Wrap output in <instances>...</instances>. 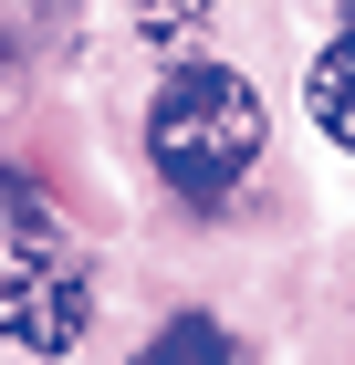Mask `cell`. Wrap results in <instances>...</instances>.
Returning <instances> with one entry per match:
<instances>
[{"instance_id": "1", "label": "cell", "mask_w": 355, "mask_h": 365, "mask_svg": "<svg viewBox=\"0 0 355 365\" xmlns=\"http://www.w3.org/2000/svg\"><path fill=\"white\" fill-rule=\"evenodd\" d=\"M261 136H272V115H261L251 73H230V63H178L146 105V157L178 198H230L261 168Z\"/></svg>"}, {"instance_id": "2", "label": "cell", "mask_w": 355, "mask_h": 365, "mask_svg": "<svg viewBox=\"0 0 355 365\" xmlns=\"http://www.w3.org/2000/svg\"><path fill=\"white\" fill-rule=\"evenodd\" d=\"M84 334H94V272H84V251L53 220L0 230V344H21V355H74Z\"/></svg>"}, {"instance_id": "3", "label": "cell", "mask_w": 355, "mask_h": 365, "mask_svg": "<svg viewBox=\"0 0 355 365\" xmlns=\"http://www.w3.org/2000/svg\"><path fill=\"white\" fill-rule=\"evenodd\" d=\"M303 115L355 157V31H334L324 53H314V73H303Z\"/></svg>"}, {"instance_id": "4", "label": "cell", "mask_w": 355, "mask_h": 365, "mask_svg": "<svg viewBox=\"0 0 355 365\" xmlns=\"http://www.w3.org/2000/svg\"><path fill=\"white\" fill-rule=\"evenodd\" d=\"M126 21H136V42H157V53H189L199 31H209V0H126Z\"/></svg>"}, {"instance_id": "5", "label": "cell", "mask_w": 355, "mask_h": 365, "mask_svg": "<svg viewBox=\"0 0 355 365\" xmlns=\"http://www.w3.org/2000/svg\"><path fill=\"white\" fill-rule=\"evenodd\" d=\"M146 355H157V365H178V355H230V334H219L209 313H189V324H167V334L146 344Z\"/></svg>"}]
</instances>
